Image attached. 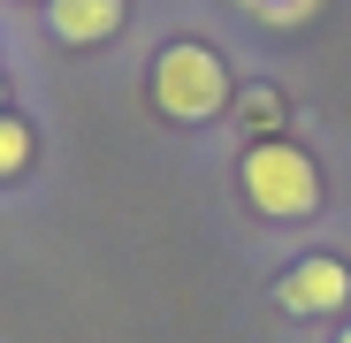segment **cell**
I'll list each match as a JSON object with an SVG mask.
<instances>
[{
	"instance_id": "cell-1",
	"label": "cell",
	"mask_w": 351,
	"mask_h": 343,
	"mask_svg": "<svg viewBox=\"0 0 351 343\" xmlns=\"http://www.w3.org/2000/svg\"><path fill=\"white\" fill-rule=\"evenodd\" d=\"M237 183L260 221H313V206H321V168L290 138H252L237 160Z\"/></svg>"
},
{
	"instance_id": "cell-2",
	"label": "cell",
	"mask_w": 351,
	"mask_h": 343,
	"mask_svg": "<svg viewBox=\"0 0 351 343\" xmlns=\"http://www.w3.org/2000/svg\"><path fill=\"white\" fill-rule=\"evenodd\" d=\"M153 107L168 114V123H214V114L229 107V69H221V53L199 46V38H176L153 53V77H145Z\"/></svg>"
},
{
	"instance_id": "cell-3",
	"label": "cell",
	"mask_w": 351,
	"mask_h": 343,
	"mask_svg": "<svg viewBox=\"0 0 351 343\" xmlns=\"http://www.w3.org/2000/svg\"><path fill=\"white\" fill-rule=\"evenodd\" d=\"M275 305L298 313V320H313V313H343V305H351V267H343L336 252H306L298 267L275 282Z\"/></svg>"
},
{
	"instance_id": "cell-4",
	"label": "cell",
	"mask_w": 351,
	"mask_h": 343,
	"mask_svg": "<svg viewBox=\"0 0 351 343\" xmlns=\"http://www.w3.org/2000/svg\"><path fill=\"white\" fill-rule=\"evenodd\" d=\"M130 0H46V31L62 46H107L114 31H123Z\"/></svg>"
},
{
	"instance_id": "cell-5",
	"label": "cell",
	"mask_w": 351,
	"mask_h": 343,
	"mask_svg": "<svg viewBox=\"0 0 351 343\" xmlns=\"http://www.w3.org/2000/svg\"><path fill=\"white\" fill-rule=\"evenodd\" d=\"M31 123H16V114H0V183H8V176H23V168H31Z\"/></svg>"
},
{
	"instance_id": "cell-6",
	"label": "cell",
	"mask_w": 351,
	"mask_h": 343,
	"mask_svg": "<svg viewBox=\"0 0 351 343\" xmlns=\"http://www.w3.org/2000/svg\"><path fill=\"white\" fill-rule=\"evenodd\" d=\"M313 8H321V0H245V16H260L267 31H298Z\"/></svg>"
},
{
	"instance_id": "cell-7",
	"label": "cell",
	"mask_w": 351,
	"mask_h": 343,
	"mask_svg": "<svg viewBox=\"0 0 351 343\" xmlns=\"http://www.w3.org/2000/svg\"><path fill=\"white\" fill-rule=\"evenodd\" d=\"M336 343H351V328H343V335H336Z\"/></svg>"
}]
</instances>
